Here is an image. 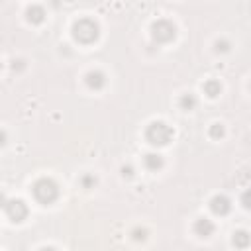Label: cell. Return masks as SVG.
<instances>
[{
  "label": "cell",
  "mask_w": 251,
  "mask_h": 251,
  "mask_svg": "<svg viewBox=\"0 0 251 251\" xmlns=\"http://www.w3.org/2000/svg\"><path fill=\"white\" fill-rule=\"evenodd\" d=\"M241 204H243L247 210H251V188L243 192V196H241Z\"/></svg>",
  "instance_id": "cell-18"
},
{
  "label": "cell",
  "mask_w": 251,
  "mask_h": 251,
  "mask_svg": "<svg viewBox=\"0 0 251 251\" xmlns=\"http://www.w3.org/2000/svg\"><path fill=\"white\" fill-rule=\"evenodd\" d=\"M73 37L82 43V45H90L100 37V25L96 20L92 18H80L73 24Z\"/></svg>",
  "instance_id": "cell-1"
},
{
  "label": "cell",
  "mask_w": 251,
  "mask_h": 251,
  "mask_svg": "<svg viewBox=\"0 0 251 251\" xmlns=\"http://www.w3.org/2000/svg\"><path fill=\"white\" fill-rule=\"evenodd\" d=\"M4 214H6L12 222L20 224V222H24V220L27 218L29 210H27V204H25L24 200H20V198H10V200H6V204H4Z\"/></svg>",
  "instance_id": "cell-5"
},
{
  "label": "cell",
  "mask_w": 251,
  "mask_h": 251,
  "mask_svg": "<svg viewBox=\"0 0 251 251\" xmlns=\"http://www.w3.org/2000/svg\"><path fill=\"white\" fill-rule=\"evenodd\" d=\"M122 175L127 176V178H131V176H133V167H131V165H124V167H122Z\"/></svg>",
  "instance_id": "cell-19"
},
{
  "label": "cell",
  "mask_w": 251,
  "mask_h": 251,
  "mask_svg": "<svg viewBox=\"0 0 251 251\" xmlns=\"http://www.w3.org/2000/svg\"><path fill=\"white\" fill-rule=\"evenodd\" d=\"M84 82H86V86L90 90H102L106 86V75L102 71H98V69L88 71L86 76H84Z\"/></svg>",
  "instance_id": "cell-7"
},
{
  "label": "cell",
  "mask_w": 251,
  "mask_h": 251,
  "mask_svg": "<svg viewBox=\"0 0 251 251\" xmlns=\"http://www.w3.org/2000/svg\"><path fill=\"white\" fill-rule=\"evenodd\" d=\"M147 235H149V231H147L145 227H141V226H135V227L131 229V239L137 241V243H139V241H145Z\"/></svg>",
  "instance_id": "cell-15"
},
{
  "label": "cell",
  "mask_w": 251,
  "mask_h": 251,
  "mask_svg": "<svg viewBox=\"0 0 251 251\" xmlns=\"http://www.w3.org/2000/svg\"><path fill=\"white\" fill-rule=\"evenodd\" d=\"M39 251H57V249H55V247H51V245H47V247H41Z\"/></svg>",
  "instance_id": "cell-20"
},
{
  "label": "cell",
  "mask_w": 251,
  "mask_h": 251,
  "mask_svg": "<svg viewBox=\"0 0 251 251\" xmlns=\"http://www.w3.org/2000/svg\"><path fill=\"white\" fill-rule=\"evenodd\" d=\"M231 243H233L237 249H247V247L251 245V233L245 231V229H237V231H233V235H231Z\"/></svg>",
  "instance_id": "cell-10"
},
{
  "label": "cell",
  "mask_w": 251,
  "mask_h": 251,
  "mask_svg": "<svg viewBox=\"0 0 251 251\" xmlns=\"http://www.w3.org/2000/svg\"><path fill=\"white\" fill-rule=\"evenodd\" d=\"M175 37H176V25L171 20L161 18V20H157V22L151 24V39L157 45H167Z\"/></svg>",
  "instance_id": "cell-4"
},
{
  "label": "cell",
  "mask_w": 251,
  "mask_h": 251,
  "mask_svg": "<svg viewBox=\"0 0 251 251\" xmlns=\"http://www.w3.org/2000/svg\"><path fill=\"white\" fill-rule=\"evenodd\" d=\"M173 137H175V129H173L169 124L161 122V120L151 122V124L147 126V129H145V139H147L151 145H155V147H165V145H169V143L173 141Z\"/></svg>",
  "instance_id": "cell-2"
},
{
  "label": "cell",
  "mask_w": 251,
  "mask_h": 251,
  "mask_svg": "<svg viewBox=\"0 0 251 251\" xmlns=\"http://www.w3.org/2000/svg\"><path fill=\"white\" fill-rule=\"evenodd\" d=\"M192 229H194V233H196L198 237H204V239H206V237H210V235L214 233L216 226H214V222L208 220V218H198V220L194 222Z\"/></svg>",
  "instance_id": "cell-8"
},
{
  "label": "cell",
  "mask_w": 251,
  "mask_h": 251,
  "mask_svg": "<svg viewBox=\"0 0 251 251\" xmlns=\"http://www.w3.org/2000/svg\"><path fill=\"white\" fill-rule=\"evenodd\" d=\"M143 165H145V169H149V171H159V169H163V165H165V159H163V155H159V153H155V151H151V153H147L145 157H143Z\"/></svg>",
  "instance_id": "cell-9"
},
{
  "label": "cell",
  "mask_w": 251,
  "mask_h": 251,
  "mask_svg": "<svg viewBox=\"0 0 251 251\" xmlns=\"http://www.w3.org/2000/svg\"><path fill=\"white\" fill-rule=\"evenodd\" d=\"M224 133H226V129H224L222 124H212V126L208 127V135H210L212 139H220V137H224Z\"/></svg>",
  "instance_id": "cell-16"
},
{
  "label": "cell",
  "mask_w": 251,
  "mask_h": 251,
  "mask_svg": "<svg viewBox=\"0 0 251 251\" xmlns=\"http://www.w3.org/2000/svg\"><path fill=\"white\" fill-rule=\"evenodd\" d=\"M202 88H204V94H208L210 98H216V96H220V94H222V82H220V80H216V78L206 80Z\"/></svg>",
  "instance_id": "cell-13"
},
{
  "label": "cell",
  "mask_w": 251,
  "mask_h": 251,
  "mask_svg": "<svg viewBox=\"0 0 251 251\" xmlns=\"http://www.w3.org/2000/svg\"><path fill=\"white\" fill-rule=\"evenodd\" d=\"M210 210H212V214H216V216H226V214H229V210H231V200L226 196V194H216V196H212L210 198Z\"/></svg>",
  "instance_id": "cell-6"
},
{
  "label": "cell",
  "mask_w": 251,
  "mask_h": 251,
  "mask_svg": "<svg viewBox=\"0 0 251 251\" xmlns=\"http://www.w3.org/2000/svg\"><path fill=\"white\" fill-rule=\"evenodd\" d=\"M25 18H27L29 24H41V22L45 20V10H43V6H37V4L29 6V8L25 10Z\"/></svg>",
  "instance_id": "cell-11"
},
{
  "label": "cell",
  "mask_w": 251,
  "mask_h": 251,
  "mask_svg": "<svg viewBox=\"0 0 251 251\" xmlns=\"http://www.w3.org/2000/svg\"><path fill=\"white\" fill-rule=\"evenodd\" d=\"M78 182H80V186H82L84 190H90V188L96 186V176L90 175V173H84V175L78 178Z\"/></svg>",
  "instance_id": "cell-14"
},
{
  "label": "cell",
  "mask_w": 251,
  "mask_h": 251,
  "mask_svg": "<svg viewBox=\"0 0 251 251\" xmlns=\"http://www.w3.org/2000/svg\"><path fill=\"white\" fill-rule=\"evenodd\" d=\"M31 192H33V198L47 206V204H53L57 198H59V184L49 178V176H43V178H37L31 186Z\"/></svg>",
  "instance_id": "cell-3"
},
{
  "label": "cell",
  "mask_w": 251,
  "mask_h": 251,
  "mask_svg": "<svg viewBox=\"0 0 251 251\" xmlns=\"http://www.w3.org/2000/svg\"><path fill=\"white\" fill-rule=\"evenodd\" d=\"M196 104H198V98L192 92H186V94H182L178 98V108L184 110V112H192L196 108Z\"/></svg>",
  "instance_id": "cell-12"
},
{
  "label": "cell",
  "mask_w": 251,
  "mask_h": 251,
  "mask_svg": "<svg viewBox=\"0 0 251 251\" xmlns=\"http://www.w3.org/2000/svg\"><path fill=\"white\" fill-rule=\"evenodd\" d=\"M231 49V43L227 41V39H218L216 43H214V51L216 53H227Z\"/></svg>",
  "instance_id": "cell-17"
}]
</instances>
